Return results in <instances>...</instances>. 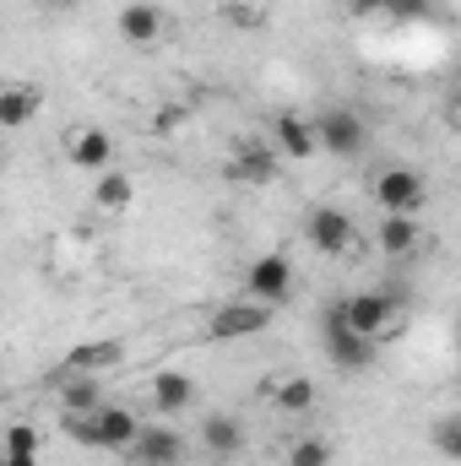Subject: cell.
Here are the masks:
<instances>
[{"label": "cell", "instance_id": "44dd1931", "mask_svg": "<svg viewBox=\"0 0 461 466\" xmlns=\"http://www.w3.org/2000/svg\"><path fill=\"white\" fill-rule=\"evenodd\" d=\"M353 11L358 16H369V11H385V16H429L435 0H353Z\"/></svg>", "mask_w": 461, "mask_h": 466}, {"label": "cell", "instance_id": "30bf717a", "mask_svg": "<svg viewBox=\"0 0 461 466\" xmlns=\"http://www.w3.org/2000/svg\"><path fill=\"white\" fill-rule=\"evenodd\" d=\"M229 179H239V185H271L277 179V147L239 141V152H233V163H229Z\"/></svg>", "mask_w": 461, "mask_h": 466}, {"label": "cell", "instance_id": "cb8c5ba5", "mask_svg": "<svg viewBox=\"0 0 461 466\" xmlns=\"http://www.w3.org/2000/svg\"><path fill=\"white\" fill-rule=\"evenodd\" d=\"M435 451L446 461H461V418H440L435 423Z\"/></svg>", "mask_w": 461, "mask_h": 466}, {"label": "cell", "instance_id": "603a6c76", "mask_svg": "<svg viewBox=\"0 0 461 466\" xmlns=\"http://www.w3.org/2000/svg\"><path fill=\"white\" fill-rule=\"evenodd\" d=\"M288 466H332V440H299L288 451Z\"/></svg>", "mask_w": 461, "mask_h": 466}, {"label": "cell", "instance_id": "484cf974", "mask_svg": "<svg viewBox=\"0 0 461 466\" xmlns=\"http://www.w3.org/2000/svg\"><path fill=\"white\" fill-rule=\"evenodd\" d=\"M0 466H38V456H33V451H5Z\"/></svg>", "mask_w": 461, "mask_h": 466}, {"label": "cell", "instance_id": "9a60e30c", "mask_svg": "<svg viewBox=\"0 0 461 466\" xmlns=\"http://www.w3.org/2000/svg\"><path fill=\"white\" fill-rule=\"evenodd\" d=\"M115 22H119V33H125L130 44H158V33H163V11H158L152 0H130Z\"/></svg>", "mask_w": 461, "mask_h": 466}, {"label": "cell", "instance_id": "ffe728a7", "mask_svg": "<svg viewBox=\"0 0 461 466\" xmlns=\"http://www.w3.org/2000/svg\"><path fill=\"white\" fill-rule=\"evenodd\" d=\"M130 196H136V185H130V174H119V168H104V174H98V185H93V201H98V207H109V212L125 207Z\"/></svg>", "mask_w": 461, "mask_h": 466}, {"label": "cell", "instance_id": "4316f807", "mask_svg": "<svg viewBox=\"0 0 461 466\" xmlns=\"http://www.w3.org/2000/svg\"><path fill=\"white\" fill-rule=\"evenodd\" d=\"M44 5H49V11H77L82 0H44Z\"/></svg>", "mask_w": 461, "mask_h": 466}, {"label": "cell", "instance_id": "9c48e42d", "mask_svg": "<svg viewBox=\"0 0 461 466\" xmlns=\"http://www.w3.org/2000/svg\"><path fill=\"white\" fill-rule=\"evenodd\" d=\"M125 358V342H87V348H71L66 358H60V369L49 374V385L60 390L66 380H77V374H98V369H109V363H119Z\"/></svg>", "mask_w": 461, "mask_h": 466}, {"label": "cell", "instance_id": "8fae6325", "mask_svg": "<svg viewBox=\"0 0 461 466\" xmlns=\"http://www.w3.org/2000/svg\"><path fill=\"white\" fill-rule=\"evenodd\" d=\"M374 244H380L391 260H407V255H418V244H424V223H418V218H402V212H385L380 228H374Z\"/></svg>", "mask_w": 461, "mask_h": 466}, {"label": "cell", "instance_id": "277c9868", "mask_svg": "<svg viewBox=\"0 0 461 466\" xmlns=\"http://www.w3.org/2000/svg\"><path fill=\"white\" fill-rule=\"evenodd\" d=\"M244 293H250L255 304H288V293H293V260H288V255H261V260H250V266H244Z\"/></svg>", "mask_w": 461, "mask_h": 466}, {"label": "cell", "instance_id": "8992f818", "mask_svg": "<svg viewBox=\"0 0 461 466\" xmlns=\"http://www.w3.org/2000/svg\"><path fill=\"white\" fill-rule=\"evenodd\" d=\"M266 326H271V304L239 299V304H223V309L207 320V337H212V342H233V337H261Z\"/></svg>", "mask_w": 461, "mask_h": 466}, {"label": "cell", "instance_id": "3957f363", "mask_svg": "<svg viewBox=\"0 0 461 466\" xmlns=\"http://www.w3.org/2000/svg\"><path fill=\"white\" fill-rule=\"evenodd\" d=\"M310 130H315V147L332 152V157H358L364 141H369V125L353 115V109H326Z\"/></svg>", "mask_w": 461, "mask_h": 466}, {"label": "cell", "instance_id": "d6986e66", "mask_svg": "<svg viewBox=\"0 0 461 466\" xmlns=\"http://www.w3.org/2000/svg\"><path fill=\"white\" fill-rule=\"evenodd\" d=\"M33 115H38V87H5V93H0V125H5V130L27 125Z\"/></svg>", "mask_w": 461, "mask_h": 466}, {"label": "cell", "instance_id": "6da1fadb", "mask_svg": "<svg viewBox=\"0 0 461 466\" xmlns=\"http://www.w3.org/2000/svg\"><path fill=\"white\" fill-rule=\"evenodd\" d=\"M321 342H326L332 363H337L343 374H358V369H369V363H374V337H358V331L347 326V320H343V304L321 315Z\"/></svg>", "mask_w": 461, "mask_h": 466}, {"label": "cell", "instance_id": "ac0fdd59", "mask_svg": "<svg viewBox=\"0 0 461 466\" xmlns=\"http://www.w3.org/2000/svg\"><path fill=\"white\" fill-rule=\"evenodd\" d=\"M60 407H66V412H98V407H104V385H98V374H77V380H66V385H60Z\"/></svg>", "mask_w": 461, "mask_h": 466}, {"label": "cell", "instance_id": "52a82bcc", "mask_svg": "<svg viewBox=\"0 0 461 466\" xmlns=\"http://www.w3.org/2000/svg\"><path fill=\"white\" fill-rule=\"evenodd\" d=\"M304 238H310L321 255H343V249L358 244V228H353V218H347L343 207H315L310 223H304Z\"/></svg>", "mask_w": 461, "mask_h": 466}, {"label": "cell", "instance_id": "4fadbf2b", "mask_svg": "<svg viewBox=\"0 0 461 466\" xmlns=\"http://www.w3.org/2000/svg\"><path fill=\"white\" fill-rule=\"evenodd\" d=\"M66 157H71V168L104 174V168H115V141H109V130H82V136H71Z\"/></svg>", "mask_w": 461, "mask_h": 466}, {"label": "cell", "instance_id": "ba28073f", "mask_svg": "<svg viewBox=\"0 0 461 466\" xmlns=\"http://www.w3.org/2000/svg\"><path fill=\"white\" fill-rule=\"evenodd\" d=\"M130 451V461L136 466H179L185 461V440L174 434V429H136V440L125 445Z\"/></svg>", "mask_w": 461, "mask_h": 466}, {"label": "cell", "instance_id": "83f0119b", "mask_svg": "<svg viewBox=\"0 0 461 466\" xmlns=\"http://www.w3.org/2000/svg\"><path fill=\"white\" fill-rule=\"evenodd\" d=\"M0 157H5V147H0Z\"/></svg>", "mask_w": 461, "mask_h": 466}, {"label": "cell", "instance_id": "7402d4cb", "mask_svg": "<svg viewBox=\"0 0 461 466\" xmlns=\"http://www.w3.org/2000/svg\"><path fill=\"white\" fill-rule=\"evenodd\" d=\"M277 407H282V412H310V407H315V385H310V380H288V385L277 390Z\"/></svg>", "mask_w": 461, "mask_h": 466}, {"label": "cell", "instance_id": "2e32d148", "mask_svg": "<svg viewBox=\"0 0 461 466\" xmlns=\"http://www.w3.org/2000/svg\"><path fill=\"white\" fill-rule=\"evenodd\" d=\"M277 152H288L293 163L315 157L321 147H315V130H310V119H299V115H282V119H277Z\"/></svg>", "mask_w": 461, "mask_h": 466}, {"label": "cell", "instance_id": "5bb4252c", "mask_svg": "<svg viewBox=\"0 0 461 466\" xmlns=\"http://www.w3.org/2000/svg\"><path fill=\"white\" fill-rule=\"evenodd\" d=\"M201 451H207V456H218V461L239 456V451H244V429H239V418L212 412V418L201 423Z\"/></svg>", "mask_w": 461, "mask_h": 466}, {"label": "cell", "instance_id": "7a4b0ae2", "mask_svg": "<svg viewBox=\"0 0 461 466\" xmlns=\"http://www.w3.org/2000/svg\"><path fill=\"white\" fill-rule=\"evenodd\" d=\"M402 304H407L402 288H385V293H353V299L343 304V320L358 331V337H380V331L396 320Z\"/></svg>", "mask_w": 461, "mask_h": 466}, {"label": "cell", "instance_id": "e0dca14e", "mask_svg": "<svg viewBox=\"0 0 461 466\" xmlns=\"http://www.w3.org/2000/svg\"><path fill=\"white\" fill-rule=\"evenodd\" d=\"M196 401V380L190 374H158L152 380V407L158 412H185Z\"/></svg>", "mask_w": 461, "mask_h": 466}, {"label": "cell", "instance_id": "7c38bea8", "mask_svg": "<svg viewBox=\"0 0 461 466\" xmlns=\"http://www.w3.org/2000/svg\"><path fill=\"white\" fill-rule=\"evenodd\" d=\"M136 429H141V423L130 418V407H109V401H104V407L93 412V440H98V451H125V445L136 440Z\"/></svg>", "mask_w": 461, "mask_h": 466}, {"label": "cell", "instance_id": "d4e9b609", "mask_svg": "<svg viewBox=\"0 0 461 466\" xmlns=\"http://www.w3.org/2000/svg\"><path fill=\"white\" fill-rule=\"evenodd\" d=\"M5 451H33V456H38V429L11 423V429H5Z\"/></svg>", "mask_w": 461, "mask_h": 466}, {"label": "cell", "instance_id": "5b68a950", "mask_svg": "<svg viewBox=\"0 0 461 466\" xmlns=\"http://www.w3.org/2000/svg\"><path fill=\"white\" fill-rule=\"evenodd\" d=\"M374 201H380L385 212L418 218V212H424V201H429L424 174H413V168H385V174H374Z\"/></svg>", "mask_w": 461, "mask_h": 466}]
</instances>
